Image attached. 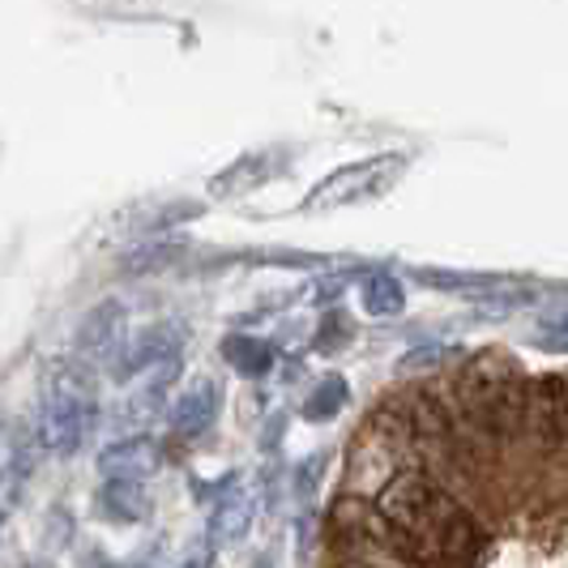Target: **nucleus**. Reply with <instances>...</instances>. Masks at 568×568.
<instances>
[{
    "label": "nucleus",
    "mask_w": 568,
    "mask_h": 568,
    "mask_svg": "<svg viewBox=\"0 0 568 568\" xmlns=\"http://www.w3.org/2000/svg\"><path fill=\"white\" fill-rule=\"evenodd\" d=\"M376 509L415 542L424 565H470L484 551V530L424 470H398L376 491Z\"/></svg>",
    "instance_id": "nucleus-1"
},
{
    "label": "nucleus",
    "mask_w": 568,
    "mask_h": 568,
    "mask_svg": "<svg viewBox=\"0 0 568 568\" xmlns=\"http://www.w3.org/2000/svg\"><path fill=\"white\" fill-rule=\"evenodd\" d=\"M99 419L94 381L82 364H57L43 376V402H39V427L34 440L52 457H73L90 440Z\"/></svg>",
    "instance_id": "nucleus-2"
},
{
    "label": "nucleus",
    "mask_w": 568,
    "mask_h": 568,
    "mask_svg": "<svg viewBox=\"0 0 568 568\" xmlns=\"http://www.w3.org/2000/svg\"><path fill=\"white\" fill-rule=\"evenodd\" d=\"M521 372L513 368L509 359H500L496 351H479L462 364V376H457V402H462V415L470 424L505 440V402H509V389Z\"/></svg>",
    "instance_id": "nucleus-3"
},
{
    "label": "nucleus",
    "mask_w": 568,
    "mask_h": 568,
    "mask_svg": "<svg viewBox=\"0 0 568 568\" xmlns=\"http://www.w3.org/2000/svg\"><path fill=\"white\" fill-rule=\"evenodd\" d=\"M406 171V159L402 154H376V159H364V163H346L334 175H325L316 184L304 210H338V205H355V201H372L381 193H389L398 184V175Z\"/></svg>",
    "instance_id": "nucleus-4"
},
{
    "label": "nucleus",
    "mask_w": 568,
    "mask_h": 568,
    "mask_svg": "<svg viewBox=\"0 0 568 568\" xmlns=\"http://www.w3.org/2000/svg\"><path fill=\"white\" fill-rule=\"evenodd\" d=\"M129 346V308L120 300H103L99 308H90L78 325V355L85 364H112Z\"/></svg>",
    "instance_id": "nucleus-5"
},
{
    "label": "nucleus",
    "mask_w": 568,
    "mask_h": 568,
    "mask_svg": "<svg viewBox=\"0 0 568 568\" xmlns=\"http://www.w3.org/2000/svg\"><path fill=\"white\" fill-rule=\"evenodd\" d=\"M415 283L432 286V291H454V295H470L479 304H496L500 300V313L521 308L526 300H535V291L509 283V278H496V274H457V270H415Z\"/></svg>",
    "instance_id": "nucleus-6"
},
{
    "label": "nucleus",
    "mask_w": 568,
    "mask_h": 568,
    "mask_svg": "<svg viewBox=\"0 0 568 568\" xmlns=\"http://www.w3.org/2000/svg\"><path fill=\"white\" fill-rule=\"evenodd\" d=\"M180 346H184V325L180 321H159V325L142 329L138 338H129L124 355L115 359V376L120 381H133L142 372L163 368L171 359H180Z\"/></svg>",
    "instance_id": "nucleus-7"
},
{
    "label": "nucleus",
    "mask_w": 568,
    "mask_h": 568,
    "mask_svg": "<svg viewBox=\"0 0 568 568\" xmlns=\"http://www.w3.org/2000/svg\"><path fill=\"white\" fill-rule=\"evenodd\" d=\"M94 466L103 484H145L150 475L163 470V445L150 436H124V440H112Z\"/></svg>",
    "instance_id": "nucleus-8"
},
{
    "label": "nucleus",
    "mask_w": 568,
    "mask_h": 568,
    "mask_svg": "<svg viewBox=\"0 0 568 568\" xmlns=\"http://www.w3.org/2000/svg\"><path fill=\"white\" fill-rule=\"evenodd\" d=\"M530 427L547 454L568 445V381L560 372H547L530 394Z\"/></svg>",
    "instance_id": "nucleus-9"
},
{
    "label": "nucleus",
    "mask_w": 568,
    "mask_h": 568,
    "mask_svg": "<svg viewBox=\"0 0 568 568\" xmlns=\"http://www.w3.org/2000/svg\"><path fill=\"white\" fill-rule=\"evenodd\" d=\"M253 517H256V496L244 491L240 479H227L214 509H210V521H205V542L210 547H227V542H240L248 530H253Z\"/></svg>",
    "instance_id": "nucleus-10"
},
{
    "label": "nucleus",
    "mask_w": 568,
    "mask_h": 568,
    "mask_svg": "<svg viewBox=\"0 0 568 568\" xmlns=\"http://www.w3.org/2000/svg\"><path fill=\"white\" fill-rule=\"evenodd\" d=\"M189 248V235L184 231H154V235H142L129 253H124V274H163L171 270L180 253Z\"/></svg>",
    "instance_id": "nucleus-11"
},
{
    "label": "nucleus",
    "mask_w": 568,
    "mask_h": 568,
    "mask_svg": "<svg viewBox=\"0 0 568 568\" xmlns=\"http://www.w3.org/2000/svg\"><path fill=\"white\" fill-rule=\"evenodd\" d=\"M219 415V385L214 381H197L193 389H184L180 398L171 402L168 419L175 436H201L205 427L214 424Z\"/></svg>",
    "instance_id": "nucleus-12"
},
{
    "label": "nucleus",
    "mask_w": 568,
    "mask_h": 568,
    "mask_svg": "<svg viewBox=\"0 0 568 568\" xmlns=\"http://www.w3.org/2000/svg\"><path fill=\"white\" fill-rule=\"evenodd\" d=\"M406 410H410V427H415L419 445H427V449H449L454 445V415L432 394H419Z\"/></svg>",
    "instance_id": "nucleus-13"
},
{
    "label": "nucleus",
    "mask_w": 568,
    "mask_h": 568,
    "mask_svg": "<svg viewBox=\"0 0 568 568\" xmlns=\"http://www.w3.org/2000/svg\"><path fill=\"white\" fill-rule=\"evenodd\" d=\"M359 304L376 321H389V316H402V308H406V291L389 270H372L359 283Z\"/></svg>",
    "instance_id": "nucleus-14"
},
{
    "label": "nucleus",
    "mask_w": 568,
    "mask_h": 568,
    "mask_svg": "<svg viewBox=\"0 0 568 568\" xmlns=\"http://www.w3.org/2000/svg\"><path fill=\"white\" fill-rule=\"evenodd\" d=\"M94 505H99V513L108 521L129 526V521H142L145 513H150V496H145L142 484H103L99 496H94Z\"/></svg>",
    "instance_id": "nucleus-15"
},
{
    "label": "nucleus",
    "mask_w": 568,
    "mask_h": 568,
    "mask_svg": "<svg viewBox=\"0 0 568 568\" xmlns=\"http://www.w3.org/2000/svg\"><path fill=\"white\" fill-rule=\"evenodd\" d=\"M223 359H227L240 376L261 381L265 372L274 368V346L265 338H256V334H231V338L223 342Z\"/></svg>",
    "instance_id": "nucleus-16"
},
{
    "label": "nucleus",
    "mask_w": 568,
    "mask_h": 568,
    "mask_svg": "<svg viewBox=\"0 0 568 568\" xmlns=\"http://www.w3.org/2000/svg\"><path fill=\"white\" fill-rule=\"evenodd\" d=\"M270 163H274V154H248V159L231 163L223 175H214V180H210V193H214V197H240V193L256 189L261 180H270V171H274Z\"/></svg>",
    "instance_id": "nucleus-17"
},
{
    "label": "nucleus",
    "mask_w": 568,
    "mask_h": 568,
    "mask_svg": "<svg viewBox=\"0 0 568 568\" xmlns=\"http://www.w3.org/2000/svg\"><path fill=\"white\" fill-rule=\"evenodd\" d=\"M346 402H351V389H346V381H342L338 372H329V376L316 385L313 394L304 398V410H300V415H304L308 424H329V419H338Z\"/></svg>",
    "instance_id": "nucleus-18"
},
{
    "label": "nucleus",
    "mask_w": 568,
    "mask_h": 568,
    "mask_svg": "<svg viewBox=\"0 0 568 568\" xmlns=\"http://www.w3.org/2000/svg\"><path fill=\"white\" fill-rule=\"evenodd\" d=\"M449 359H457V346L449 342H427V346H415L398 359V372L406 376H419V372H440Z\"/></svg>",
    "instance_id": "nucleus-19"
},
{
    "label": "nucleus",
    "mask_w": 568,
    "mask_h": 568,
    "mask_svg": "<svg viewBox=\"0 0 568 568\" xmlns=\"http://www.w3.org/2000/svg\"><path fill=\"white\" fill-rule=\"evenodd\" d=\"M351 338H355V325H351V316L334 308V313H325L321 329H316V351H325V355H338V351Z\"/></svg>",
    "instance_id": "nucleus-20"
},
{
    "label": "nucleus",
    "mask_w": 568,
    "mask_h": 568,
    "mask_svg": "<svg viewBox=\"0 0 568 568\" xmlns=\"http://www.w3.org/2000/svg\"><path fill=\"white\" fill-rule=\"evenodd\" d=\"M321 470H325V454L304 457V462L295 466V479H291V487H295V500H300V505H308V500H313L316 484H321Z\"/></svg>",
    "instance_id": "nucleus-21"
},
{
    "label": "nucleus",
    "mask_w": 568,
    "mask_h": 568,
    "mask_svg": "<svg viewBox=\"0 0 568 568\" xmlns=\"http://www.w3.org/2000/svg\"><path fill=\"white\" fill-rule=\"evenodd\" d=\"M539 342L547 351H568V308H551L539 316Z\"/></svg>",
    "instance_id": "nucleus-22"
},
{
    "label": "nucleus",
    "mask_w": 568,
    "mask_h": 568,
    "mask_svg": "<svg viewBox=\"0 0 568 568\" xmlns=\"http://www.w3.org/2000/svg\"><path fill=\"white\" fill-rule=\"evenodd\" d=\"M342 286H346V278H342V274H334V278H321V283L313 286V300H316V304H334Z\"/></svg>",
    "instance_id": "nucleus-23"
},
{
    "label": "nucleus",
    "mask_w": 568,
    "mask_h": 568,
    "mask_svg": "<svg viewBox=\"0 0 568 568\" xmlns=\"http://www.w3.org/2000/svg\"><path fill=\"white\" fill-rule=\"evenodd\" d=\"M334 568H381V565H372V560H342V565Z\"/></svg>",
    "instance_id": "nucleus-24"
},
{
    "label": "nucleus",
    "mask_w": 568,
    "mask_h": 568,
    "mask_svg": "<svg viewBox=\"0 0 568 568\" xmlns=\"http://www.w3.org/2000/svg\"><path fill=\"white\" fill-rule=\"evenodd\" d=\"M0 521H4V513H0Z\"/></svg>",
    "instance_id": "nucleus-25"
}]
</instances>
